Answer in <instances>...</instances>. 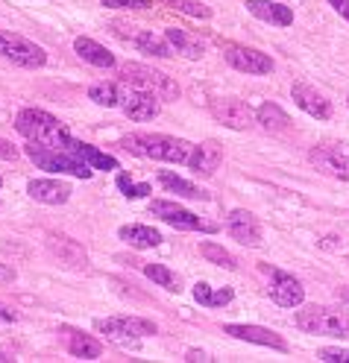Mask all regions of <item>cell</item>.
I'll return each instance as SVG.
<instances>
[{
  "label": "cell",
  "mask_w": 349,
  "mask_h": 363,
  "mask_svg": "<svg viewBox=\"0 0 349 363\" xmlns=\"http://www.w3.org/2000/svg\"><path fill=\"white\" fill-rule=\"evenodd\" d=\"M226 232L235 238L238 243H244V246H259L262 243V225H259V220H255V214H249L244 208H235L226 217Z\"/></svg>",
  "instance_id": "obj_15"
},
{
  "label": "cell",
  "mask_w": 349,
  "mask_h": 363,
  "mask_svg": "<svg viewBox=\"0 0 349 363\" xmlns=\"http://www.w3.org/2000/svg\"><path fill=\"white\" fill-rule=\"evenodd\" d=\"M24 152L36 162V167L50 170V173H68L77 179H91V167L85 162H80L77 155H71L68 150H53V147H41V144H30L24 147Z\"/></svg>",
  "instance_id": "obj_5"
},
{
  "label": "cell",
  "mask_w": 349,
  "mask_h": 363,
  "mask_svg": "<svg viewBox=\"0 0 349 363\" xmlns=\"http://www.w3.org/2000/svg\"><path fill=\"white\" fill-rule=\"evenodd\" d=\"M95 328L106 334L114 343H127V340H141L156 334L159 328L150 320H138V316H109V320H97Z\"/></svg>",
  "instance_id": "obj_8"
},
{
  "label": "cell",
  "mask_w": 349,
  "mask_h": 363,
  "mask_svg": "<svg viewBox=\"0 0 349 363\" xmlns=\"http://www.w3.org/2000/svg\"><path fill=\"white\" fill-rule=\"evenodd\" d=\"M68 352H71L74 357H80V360H97L103 346L88 334H71L68 337Z\"/></svg>",
  "instance_id": "obj_29"
},
{
  "label": "cell",
  "mask_w": 349,
  "mask_h": 363,
  "mask_svg": "<svg viewBox=\"0 0 349 363\" xmlns=\"http://www.w3.org/2000/svg\"><path fill=\"white\" fill-rule=\"evenodd\" d=\"M168 4L182 15H191V18H200V21L212 18V9H208L205 4H200V0H168Z\"/></svg>",
  "instance_id": "obj_33"
},
{
  "label": "cell",
  "mask_w": 349,
  "mask_h": 363,
  "mask_svg": "<svg viewBox=\"0 0 349 363\" xmlns=\"http://www.w3.org/2000/svg\"><path fill=\"white\" fill-rule=\"evenodd\" d=\"M346 106H349V100H346Z\"/></svg>",
  "instance_id": "obj_43"
},
{
  "label": "cell",
  "mask_w": 349,
  "mask_h": 363,
  "mask_svg": "<svg viewBox=\"0 0 349 363\" xmlns=\"http://www.w3.org/2000/svg\"><path fill=\"white\" fill-rule=\"evenodd\" d=\"M88 100H95L97 106H106V108H114V106H121L124 94L114 82H95L88 88Z\"/></svg>",
  "instance_id": "obj_30"
},
{
  "label": "cell",
  "mask_w": 349,
  "mask_h": 363,
  "mask_svg": "<svg viewBox=\"0 0 349 363\" xmlns=\"http://www.w3.org/2000/svg\"><path fill=\"white\" fill-rule=\"evenodd\" d=\"M159 185L165 188V191H171V194H176V196H185V199H208V194H205L203 188L191 185V182H185L182 176L168 173V170L159 176Z\"/></svg>",
  "instance_id": "obj_26"
},
{
  "label": "cell",
  "mask_w": 349,
  "mask_h": 363,
  "mask_svg": "<svg viewBox=\"0 0 349 363\" xmlns=\"http://www.w3.org/2000/svg\"><path fill=\"white\" fill-rule=\"evenodd\" d=\"M200 255L205 258V261H212V264H218V267H226V269H238V261L232 258L223 246H218V243H212V240H205V243H200Z\"/></svg>",
  "instance_id": "obj_32"
},
{
  "label": "cell",
  "mask_w": 349,
  "mask_h": 363,
  "mask_svg": "<svg viewBox=\"0 0 349 363\" xmlns=\"http://www.w3.org/2000/svg\"><path fill=\"white\" fill-rule=\"evenodd\" d=\"M329 6H332L340 18H346V21H349V0H329Z\"/></svg>",
  "instance_id": "obj_38"
},
{
  "label": "cell",
  "mask_w": 349,
  "mask_h": 363,
  "mask_svg": "<svg viewBox=\"0 0 349 363\" xmlns=\"http://www.w3.org/2000/svg\"><path fill=\"white\" fill-rule=\"evenodd\" d=\"M150 211L153 217L165 220L168 225H173V229H182V232H205V235H215L220 225L218 223H208L197 214H191L188 208L176 206V202H168V199H153L150 202Z\"/></svg>",
  "instance_id": "obj_7"
},
{
  "label": "cell",
  "mask_w": 349,
  "mask_h": 363,
  "mask_svg": "<svg viewBox=\"0 0 349 363\" xmlns=\"http://www.w3.org/2000/svg\"><path fill=\"white\" fill-rule=\"evenodd\" d=\"M48 246H50V252H53L62 264H68V267H85V264H88L85 249H82L80 243H74L71 238H56V235H50V238H48Z\"/></svg>",
  "instance_id": "obj_22"
},
{
  "label": "cell",
  "mask_w": 349,
  "mask_h": 363,
  "mask_svg": "<svg viewBox=\"0 0 349 363\" xmlns=\"http://www.w3.org/2000/svg\"><path fill=\"white\" fill-rule=\"evenodd\" d=\"M296 328L306 334H323V337H349V311H335L323 305H306L296 311Z\"/></svg>",
  "instance_id": "obj_3"
},
{
  "label": "cell",
  "mask_w": 349,
  "mask_h": 363,
  "mask_svg": "<svg viewBox=\"0 0 349 363\" xmlns=\"http://www.w3.org/2000/svg\"><path fill=\"white\" fill-rule=\"evenodd\" d=\"M317 357L326 360V363H349V352L346 349H320Z\"/></svg>",
  "instance_id": "obj_36"
},
{
  "label": "cell",
  "mask_w": 349,
  "mask_h": 363,
  "mask_svg": "<svg viewBox=\"0 0 349 363\" xmlns=\"http://www.w3.org/2000/svg\"><path fill=\"white\" fill-rule=\"evenodd\" d=\"M194 299H197L203 308H223V305H229L232 299H235V290H232V287L215 290V287H208L205 281H197V284H194Z\"/></svg>",
  "instance_id": "obj_25"
},
{
  "label": "cell",
  "mask_w": 349,
  "mask_h": 363,
  "mask_svg": "<svg viewBox=\"0 0 349 363\" xmlns=\"http://www.w3.org/2000/svg\"><path fill=\"white\" fill-rule=\"evenodd\" d=\"M15 281V269L9 264H0V284H12Z\"/></svg>",
  "instance_id": "obj_39"
},
{
  "label": "cell",
  "mask_w": 349,
  "mask_h": 363,
  "mask_svg": "<svg viewBox=\"0 0 349 363\" xmlns=\"http://www.w3.org/2000/svg\"><path fill=\"white\" fill-rule=\"evenodd\" d=\"M212 115L229 126V129H249L255 123V111L249 108V103L238 100V97H220L212 100Z\"/></svg>",
  "instance_id": "obj_10"
},
{
  "label": "cell",
  "mask_w": 349,
  "mask_h": 363,
  "mask_svg": "<svg viewBox=\"0 0 349 363\" xmlns=\"http://www.w3.org/2000/svg\"><path fill=\"white\" fill-rule=\"evenodd\" d=\"M65 150L71 152V155H77L80 162H85L91 170H121V164H118V158H114V155H106V152H100L97 147H91V144H82V141L71 138V135H68Z\"/></svg>",
  "instance_id": "obj_18"
},
{
  "label": "cell",
  "mask_w": 349,
  "mask_h": 363,
  "mask_svg": "<svg viewBox=\"0 0 349 363\" xmlns=\"http://www.w3.org/2000/svg\"><path fill=\"white\" fill-rule=\"evenodd\" d=\"M291 97H294V103H296L302 111H306V115H311V118H317V121H329V118H332V103L326 100L317 88H311L308 82H294Z\"/></svg>",
  "instance_id": "obj_12"
},
{
  "label": "cell",
  "mask_w": 349,
  "mask_h": 363,
  "mask_svg": "<svg viewBox=\"0 0 349 363\" xmlns=\"http://www.w3.org/2000/svg\"><path fill=\"white\" fill-rule=\"evenodd\" d=\"M121 79L132 88H141V91H153L159 100H176L179 97V85L165 77L161 71H153L147 65H138V62H127L121 67Z\"/></svg>",
  "instance_id": "obj_4"
},
{
  "label": "cell",
  "mask_w": 349,
  "mask_h": 363,
  "mask_svg": "<svg viewBox=\"0 0 349 363\" xmlns=\"http://www.w3.org/2000/svg\"><path fill=\"white\" fill-rule=\"evenodd\" d=\"M103 6H109V9H150L153 0H103Z\"/></svg>",
  "instance_id": "obj_35"
},
{
  "label": "cell",
  "mask_w": 349,
  "mask_h": 363,
  "mask_svg": "<svg viewBox=\"0 0 349 363\" xmlns=\"http://www.w3.org/2000/svg\"><path fill=\"white\" fill-rule=\"evenodd\" d=\"M27 194L36 202H44V206H65L71 199V185L56 182V179H33L27 185Z\"/></svg>",
  "instance_id": "obj_17"
},
{
  "label": "cell",
  "mask_w": 349,
  "mask_h": 363,
  "mask_svg": "<svg viewBox=\"0 0 349 363\" xmlns=\"http://www.w3.org/2000/svg\"><path fill=\"white\" fill-rule=\"evenodd\" d=\"M270 299L279 308H299L306 302V287H302L288 272L273 269V284H270Z\"/></svg>",
  "instance_id": "obj_13"
},
{
  "label": "cell",
  "mask_w": 349,
  "mask_h": 363,
  "mask_svg": "<svg viewBox=\"0 0 349 363\" xmlns=\"http://www.w3.org/2000/svg\"><path fill=\"white\" fill-rule=\"evenodd\" d=\"M141 269H144V276L153 279L159 287H165V290H171V293H179V290H182L179 276H176L173 269H168L165 264H144Z\"/></svg>",
  "instance_id": "obj_31"
},
{
  "label": "cell",
  "mask_w": 349,
  "mask_h": 363,
  "mask_svg": "<svg viewBox=\"0 0 349 363\" xmlns=\"http://www.w3.org/2000/svg\"><path fill=\"white\" fill-rule=\"evenodd\" d=\"M247 12L255 15L259 21H267L273 27H291L294 12L285 4H273V0H247Z\"/></svg>",
  "instance_id": "obj_19"
},
{
  "label": "cell",
  "mask_w": 349,
  "mask_h": 363,
  "mask_svg": "<svg viewBox=\"0 0 349 363\" xmlns=\"http://www.w3.org/2000/svg\"><path fill=\"white\" fill-rule=\"evenodd\" d=\"M338 299L340 302H349V284L346 287H338Z\"/></svg>",
  "instance_id": "obj_42"
},
{
  "label": "cell",
  "mask_w": 349,
  "mask_h": 363,
  "mask_svg": "<svg viewBox=\"0 0 349 363\" xmlns=\"http://www.w3.org/2000/svg\"><path fill=\"white\" fill-rule=\"evenodd\" d=\"M0 158H4V162H15V158H18V150L6 138H0Z\"/></svg>",
  "instance_id": "obj_37"
},
{
  "label": "cell",
  "mask_w": 349,
  "mask_h": 363,
  "mask_svg": "<svg viewBox=\"0 0 349 363\" xmlns=\"http://www.w3.org/2000/svg\"><path fill=\"white\" fill-rule=\"evenodd\" d=\"M15 129L24 135L30 144L53 147V150H65V144H68V132L62 129V123L41 108H21L15 118Z\"/></svg>",
  "instance_id": "obj_2"
},
{
  "label": "cell",
  "mask_w": 349,
  "mask_h": 363,
  "mask_svg": "<svg viewBox=\"0 0 349 363\" xmlns=\"http://www.w3.org/2000/svg\"><path fill=\"white\" fill-rule=\"evenodd\" d=\"M121 108H124V115L129 118V121H135V123H144V121H153L159 111H161V103H159V97L153 94V91H132V94H127L124 100H121Z\"/></svg>",
  "instance_id": "obj_14"
},
{
  "label": "cell",
  "mask_w": 349,
  "mask_h": 363,
  "mask_svg": "<svg viewBox=\"0 0 349 363\" xmlns=\"http://www.w3.org/2000/svg\"><path fill=\"white\" fill-rule=\"evenodd\" d=\"M0 320H6V323H15L18 316H15L12 311H6V308H0Z\"/></svg>",
  "instance_id": "obj_41"
},
{
  "label": "cell",
  "mask_w": 349,
  "mask_h": 363,
  "mask_svg": "<svg viewBox=\"0 0 349 363\" xmlns=\"http://www.w3.org/2000/svg\"><path fill=\"white\" fill-rule=\"evenodd\" d=\"M0 56L9 59L18 67H27V71H36V67L48 65V53H44L36 41L9 33V30H0Z\"/></svg>",
  "instance_id": "obj_6"
},
{
  "label": "cell",
  "mask_w": 349,
  "mask_h": 363,
  "mask_svg": "<svg viewBox=\"0 0 349 363\" xmlns=\"http://www.w3.org/2000/svg\"><path fill=\"white\" fill-rule=\"evenodd\" d=\"M74 50H77V56H80L82 62L95 65V67H114V56L103 48V44H97L95 38L80 35V38L74 41Z\"/></svg>",
  "instance_id": "obj_23"
},
{
  "label": "cell",
  "mask_w": 349,
  "mask_h": 363,
  "mask_svg": "<svg viewBox=\"0 0 349 363\" xmlns=\"http://www.w3.org/2000/svg\"><path fill=\"white\" fill-rule=\"evenodd\" d=\"M223 56L226 62L235 67L241 74H252V77H264L273 74V59L262 50H252V48H241V44H223Z\"/></svg>",
  "instance_id": "obj_9"
},
{
  "label": "cell",
  "mask_w": 349,
  "mask_h": 363,
  "mask_svg": "<svg viewBox=\"0 0 349 363\" xmlns=\"http://www.w3.org/2000/svg\"><path fill=\"white\" fill-rule=\"evenodd\" d=\"M118 191H121L127 199H138V196H147L153 188H150V185H135V182H132L127 173H118Z\"/></svg>",
  "instance_id": "obj_34"
},
{
  "label": "cell",
  "mask_w": 349,
  "mask_h": 363,
  "mask_svg": "<svg viewBox=\"0 0 349 363\" xmlns=\"http://www.w3.org/2000/svg\"><path fill=\"white\" fill-rule=\"evenodd\" d=\"M255 121H259L267 132H288L291 129V118L276 103H264L259 111H255Z\"/></svg>",
  "instance_id": "obj_27"
},
{
  "label": "cell",
  "mask_w": 349,
  "mask_h": 363,
  "mask_svg": "<svg viewBox=\"0 0 349 363\" xmlns=\"http://www.w3.org/2000/svg\"><path fill=\"white\" fill-rule=\"evenodd\" d=\"M229 337L235 340H244V343H255V346H267V349H276V352H288V343L276 331L270 328H262V325H226L223 328Z\"/></svg>",
  "instance_id": "obj_16"
},
{
  "label": "cell",
  "mask_w": 349,
  "mask_h": 363,
  "mask_svg": "<svg viewBox=\"0 0 349 363\" xmlns=\"http://www.w3.org/2000/svg\"><path fill=\"white\" fill-rule=\"evenodd\" d=\"M135 48L141 50V53L159 56V59H168V56H173V48L168 44V38H161V35H153V30H144V33H138V35H135Z\"/></svg>",
  "instance_id": "obj_28"
},
{
  "label": "cell",
  "mask_w": 349,
  "mask_h": 363,
  "mask_svg": "<svg viewBox=\"0 0 349 363\" xmlns=\"http://www.w3.org/2000/svg\"><path fill=\"white\" fill-rule=\"evenodd\" d=\"M165 38H168L171 48H176V53L188 56V59H203V53H205L203 38H200V35H194V33H188V30L168 27V30H165Z\"/></svg>",
  "instance_id": "obj_21"
},
{
  "label": "cell",
  "mask_w": 349,
  "mask_h": 363,
  "mask_svg": "<svg viewBox=\"0 0 349 363\" xmlns=\"http://www.w3.org/2000/svg\"><path fill=\"white\" fill-rule=\"evenodd\" d=\"M223 162V150L218 141H203V144H194V155H191V162L188 167L200 176H212Z\"/></svg>",
  "instance_id": "obj_20"
},
{
  "label": "cell",
  "mask_w": 349,
  "mask_h": 363,
  "mask_svg": "<svg viewBox=\"0 0 349 363\" xmlns=\"http://www.w3.org/2000/svg\"><path fill=\"white\" fill-rule=\"evenodd\" d=\"M308 162L326 173V176H335V179H349V152L338 150V147H314L308 152Z\"/></svg>",
  "instance_id": "obj_11"
},
{
  "label": "cell",
  "mask_w": 349,
  "mask_h": 363,
  "mask_svg": "<svg viewBox=\"0 0 349 363\" xmlns=\"http://www.w3.org/2000/svg\"><path fill=\"white\" fill-rule=\"evenodd\" d=\"M185 360H188V363H197V360H212V357H208L203 349H191L188 354H185Z\"/></svg>",
  "instance_id": "obj_40"
},
{
  "label": "cell",
  "mask_w": 349,
  "mask_h": 363,
  "mask_svg": "<svg viewBox=\"0 0 349 363\" xmlns=\"http://www.w3.org/2000/svg\"><path fill=\"white\" fill-rule=\"evenodd\" d=\"M124 150L153 162H168V164H188L194 155V144L173 135H127L121 141Z\"/></svg>",
  "instance_id": "obj_1"
},
{
  "label": "cell",
  "mask_w": 349,
  "mask_h": 363,
  "mask_svg": "<svg viewBox=\"0 0 349 363\" xmlns=\"http://www.w3.org/2000/svg\"><path fill=\"white\" fill-rule=\"evenodd\" d=\"M118 235H121V240H127L135 249H153L161 243V232H156L153 225H124Z\"/></svg>",
  "instance_id": "obj_24"
}]
</instances>
